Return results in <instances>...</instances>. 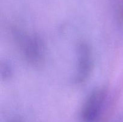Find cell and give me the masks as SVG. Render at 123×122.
I'll return each mask as SVG.
<instances>
[{
  "instance_id": "cell-2",
  "label": "cell",
  "mask_w": 123,
  "mask_h": 122,
  "mask_svg": "<svg viewBox=\"0 0 123 122\" xmlns=\"http://www.w3.org/2000/svg\"><path fill=\"white\" fill-rule=\"evenodd\" d=\"M108 91L106 87L96 89L85 100L81 111V118L84 122H94L103 111Z\"/></svg>"
},
{
  "instance_id": "cell-1",
  "label": "cell",
  "mask_w": 123,
  "mask_h": 122,
  "mask_svg": "<svg viewBox=\"0 0 123 122\" xmlns=\"http://www.w3.org/2000/svg\"><path fill=\"white\" fill-rule=\"evenodd\" d=\"M15 38L25 59L32 66L38 67L43 64L44 50L40 38L35 35H26L16 32Z\"/></svg>"
},
{
  "instance_id": "cell-3",
  "label": "cell",
  "mask_w": 123,
  "mask_h": 122,
  "mask_svg": "<svg viewBox=\"0 0 123 122\" xmlns=\"http://www.w3.org/2000/svg\"><path fill=\"white\" fill-rule=\"evenodd\" d=\"M92 55L87 44L82 43L78 49V68L75 75L76 83H83L87 80L92 69Z\"/></svg>"
}]
</instances>
